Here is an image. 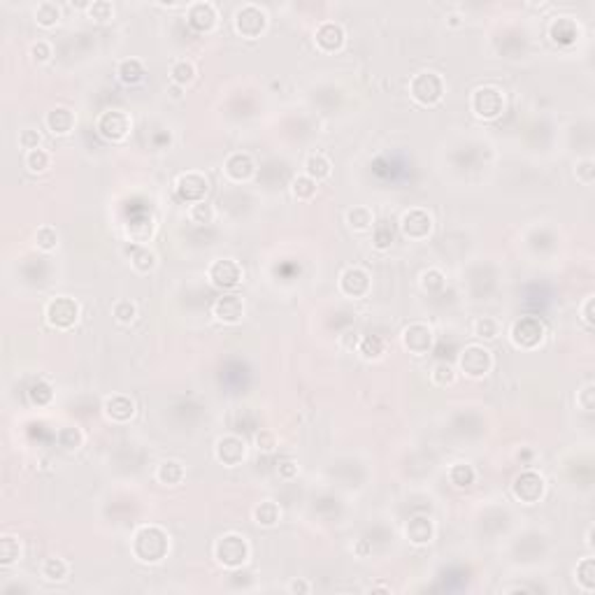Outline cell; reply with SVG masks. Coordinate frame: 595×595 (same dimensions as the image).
Returning a JSON list of instances; mask_svg holds the SVG:
<instances>
[{"instance_id": "6da1fadb", "label": "cell", "mask_w": 595, "mask_h": 595, "mask_svg": "<svg viewBox=\"0 0 595 595\" xmlns=\"http://www.w3.org/2000/svg\"><path fill=\"white\" fill-rule=\"evenodd\" d=\"M130 551L140 563L156 565L167 556L170 551V538L161 526H142L140 530L133 535Z\"/></svg>"}, {"instance_id": "7a4b0ae2", "label": "cell", "mask_w": 595, "mask_h": 595, "mask_svg": "<svg viewBox=\"0 0 595 595\" xmlns=\"http://www.w3.org/2000/svg\"><path fill=\"white\" fill-rule=\"evenodd\" d=\"M251 556V549H249V542L242 538L238 533H228L223 535V538L216 540L214 544V558L216 563L226 569H238L242 567L249 560Z\"/></svg>"}, {"instance_id": "3957f363", "label": "cell", "mask_w": 595, "mask_h": 595, "mask_svg": "<svg viewBox=\"0 0 595 595\" xmlns=\"http://www.w3.org/2000/svg\"><path fill=\"white\" fill-rule=\"evenodd\" d=\"M409 96H412L418 105L435 107L444 98V79L442 74L433 70H423L412 77L409 82Z\"/></svg>"}, {"instance_id": "277c9868", "label": "cell", "mask_w": 595, "mask_h": 595, "mask_svg": "<svg viewBox=\"0 0 595 595\" xmlns=\"http://www.w3.org/2000/svg\"><path fill=\"white\" fill-rule=\"evenodd\" d=\"M544 338H547V328L540 321V316H521L514 321L512 330H509V340L512 345L521 351H535L542 347Z\"/></svg>"}, {"instance_id": "5b68a950", "label": "cell", "mask_w": 595, "mask_h": 595, "mask_svg": "<svg viewBox=\"0 0 595 595\" xmlns=\"http://www.w3.org/2000/svg\"><path fill=\"white\" fill-rule=\"evenodd\" d=\"M79 316H82V307L70 296H56L45 307L47 323L56 330H70L79 321Z\"/></svg>"}, {"instance_id": "8992f818", "label": "cell", "mask_w": 595, "mask_h": 595, "mask_svg": "<svg viewBox=\"0 0 595 595\" xmlns=\"http://www.w3.org/2000/svg\"><path fill=\"white\" fill-rule=\"evenodd\" d=\"M470 110L477 119L493 121L505 112V94L498 87H479L470 98Z\"/></svg>"}, {"instance_id": "52a82bcc", "label": "cell", "mask_w": 595, "mask_h": 595, "mask_svg": "<svg viewBox=\"0 0 595 595\" xmlns=\"http://www.w3.org/2000/svg\"><path fill=\"white\" fill-rule=\"evenodd\" d=\"M460 372L470 379H484L493 370V354L484 345H467L458 356Z\"/></svg>"}, {"instance_id": "ba28073f", "label": "cell", "mask_w": 595, "mask_h": 595, "mask_svg": "<svg viewBox=\"0 0 595 595\" xmlns=\"http://www.w3.org/2000/svg\"><path fill=\"white\" fill-rule=\"evenodd\" d=\"M96 130H98V135L107 140V142H123L126 138L130 135V130H133V119H130V114L128 112H123V110H107L98 116V121H96Z\"/></svg>"}, {"instance_id": "9c48e42d", "label": "cell", "mask_w": 595, "mask_h": 595, "mask_svg": "<svg viewBox=\"0 0 595 595\" xmlns=\"http://www.w3.org/2000/svg\"><path fill=\"white\" fill-rule=\"evenodd\" d=\"M235 30L245 40H258L267 30V12L254 3L242 5L235 12Z\"/></svg>"}, {"instance_id": "30bf717a", "label": "cell", "mask_w": 595, "mask_h": 595, "mask_svg": "<svg viewBox=\"0 0 595 595\" xmlns=\"http://www.w3.org/2000/svg\"><path fill=\"white\" fill-rule=\"evenodd\" d=\"M207 277L216 289L233 291L238 289L242 279H245V270L235 258H216V261L207 267Z\"/></svg>"}, {"instance_id": "8fae6325", "label": "cell", "mask_w": 595, "mask_h": 595, "mask_svg": "<svg viewBox=\"0 0 595 595\" xmlns=\"http://www.w3.org/2000/svg\"><path fill=\"white\" fill-rule=\"evenodd\" d=\"M207 191H209V179L198 170L182 172L177 182H174V194H177V198L187 205L203 203L207 198Z\"/></svg>"}, {"instance_id": "7c38bea8", "label": "cell", "mask_w": 595, "mask_h": 595, "mask_svg": "<svg viewBox=\"0 0 595 595\" xmlns=\"http://www.w3.org/2000/svg\"><path fill=\"white\" fill-rule=\"evenodd\" d=\"M512 493L516 500L523 502V505H538V502L544 498V493H547V482H544V477L540 472L526 470L514 479Z\"/></svg>"}, {"instance_id": "4fadbf2b", "label": "cell", "mask_w": 595, "mask_h": 595, "mask_svg": "<svg viewBox=\"0 0 595 595\" xmlns=\"http://www.w3.org/2000/svg\"><path fill=\"white\" fill-rule=\"evenodd\" d=\"M400 230L402 235L412 242H421V240H428L430 233H433V216L428 209L423 207H412L407 209L405 214H402L400 219Z\"/></svg>"}, {"instance_id": "5bb4252c", "label": "cell", "mask_w": 595, "mask_h": 595, "mask_svg": "<svg viewBox=\"0 0 595 595\" xmlns=\"http://www.w3.org/2000/svg\"><path fill=\"white\" fill-rule=\"evenodd\" d=\"M400 340H402V347H405V351H409V354L426 356L433 349V328L428 323L414 321L402 330Z\"/></svg>"}, {"instance_id": "9a60e30c", "label": "cell", "mask_w": 595, "mask_h": 595, "mask_svg": "<svg viewBox=\"0 0 595 595\" xmlns=\"http://www.w3.org/2000/svg\"><path fill=\"white\" fill-rule=\"evenodd\" d=\"M212 314L219 323L223 326H238L247 314L245 300L238 293H223L221 298H216V303L212 305Z\"/></svg>"}, {"instance_id": "2e32d148", "label": "cell", "mask_w": 595, "mask_h": 595, "mask_svg": "<svg viewBox=\"0 0 595 595\" xmlns=\"http://www.w3.org/2000/svg\"><path fill=\"white\" fill-rule=\"evenodd\" d=\"M214 456L226 467H238L247 458V442L238 438V435H223V438L216 440Z\"/></svg>"}, {"instance_id": "e0dca14e", "label": "cell", "mask_w": 595, "mask_h": 595, "mask_svg": "<svg viewBox=\"0 0 595 595\" xmlns=\"http://www.w3.org/2000/svg\"><path fill=\"white\" fill-rule=\"evenodd\" d=\"M187 21L196 33H212L219 23V10L214 3L198 0V3H191L187 7Z\"/></svg>"}, {"instance_id": "ac0fdd59", "label": "cell", "mask_w": 595, "mask_h": 595, "mask_svg": "<svg viewBox=\"0 0 595 595\" xmlns=\"http://www.w3.org/2000/svg\"><path fill=\"white\" fill-rule=\"evenodd\" d=\"M340 291L345 293L347 298H365L370 293V274L363 267H347L345 272L340 274Z\"/></svg>"}, {"instance_id": "d6986e66", "label": "cell", "mask_w": 595, "mask_h": 595, "mask_svg": "<svg viewBox=\"0 0 595 595\" xmlns=\"http://www.w3.org/2000/svg\"><path fill=\"white\" fill-rule=\"evenodd\" d=\"M314 42H316V47L321 49L323 54H335V52H340V49L345 47L347 33H345V28L340 26V23L323 21V23H318V28L314 33Z\"/></svg>"}, {"instance_id": "ffe728a7", "label": "cell", "mask_w": 595, "mask_h": 595, "mask_svg": "<svg viewBox=\"0 0 595 595\" xmlns=\"http://www.w3.org/2000/svg\"><path fill=\"white\" fill-rule=\"evenodd\" d=\"M223 174L228 177L230 182L235 184H245L256 174V163L254 158H251L247 152H235L226 158L223 163Z\"/></svg>"}, {"instance_id": "44dd1931", "label": "cell", "mask_w": 595, "mask_h": 595, "mask_svg": "<svg viewBox=\"0 0 595 595\" xmlns=\"http://www.w3.org/2000/svg\"><path fill=\"white\" fill-rule=\"evenodd\" d=\"M582 35V28L572 16H558L549 23V38L558 47H572Z\"/></svg>"}, {"instance_id": "7402d4cb", "label": "cell", "mask_w": 595, "mask_h": 595, "mask_svg": "<svg viewBox=\"0 0 595 595\" xmlns=\"http://www.w3.org/2000/svg\"><path fill=\"white\" fill-rule=\"evenodd\" d=\"M103 412L114 423H128L130 418L135 416V402H133L128 396H121V393H116V396H110V398L105 400Z\"/></svg>"}, {"instance_id": "603a6c76", "label": "cell", "mask_w": 595, "mask_h": 595, "mask_svg": "<svg viewBox=\"0 0 595 595\" xmlns=\"http://www.w3.org/2000/svg\"><path fill=\"white\" fill-rule=\"evenodd\" d=\"M407 540L416 544V547H426L435 538V523L430 516H412L405 526Z\"/></svg>"}, {"instance_id": "cb8c5ba5", "label": "cell", "mask_w": 595, "mask_h": 595, "mask_svg": "<svg viewBox=\"0 0 595 595\" xmlns=\"http://www.w3.org/2000/svg\"><path fill=\"white\" fill-rule=\"evenodd\" d=\"M74 112H70L68 107H54L52 112H47V128L52 130V135H58V138H63V135H70L72 128H74Z\"/></svg>"}, {"instance_id": "d4e9b609", "label": "cell", "mask_w": 595, "mask_h": 595, "mask_svg": "<svg viewBox=\"0 0 595 595\" xmlns=\"http://www.w3.org/2000/svg\"><path fill=\"white\" fill-rule=\"evenodd\" d=\"M116 77H119V82L126 84V87H138V84L147 79V68L135 56L123 58L119 63V68H116Z\"/></svg>"}, {"instance_id": "484cf974", "label": "cell", "mask_w": 595, "mask_h": 595, "mask_svg": "<svg viewBox=\"0 0 595 595\" xmlns=\"http://www.w3.org/2000/svg\"><path fill=\"white\" fill-rule=\"evenodd\" d=\"M347 223H349V228L354 230V233H367V230H372V226H374V214H372V209L365 207V205L351 207L349 212H347Z\"/></svg>"}, {"instance_id": "4316f807", "label": "cell", "mask_w": 595, "mask_h": 595, "mask_svg": "<svg viewBox=\"0 0 595 595\" xmlns=\"http://www.w3.org/2000/svg\"><path fill=\"white\" fill-rule=\"evenodd\" d=\"M254 521L261 528H274L282 521V509L277 502L263 500L254 507Z\"/></svg>"}, {"instance_id": "83f0119b", "label": "cell", "mask_w": 595, "mask_h": 595, "mask_svg": "<svg viewBox=\"0 0 595 595\" xmlns=\"http://www.w3.org/2000/svg\"><path fill=\"white\" fill-rule=\"evenodd\" d=\"M184 477H187V470H184L179 460H163L156 470V479L163 486H179L184 482Z\"/></svg>"}, {"instance_id": "f1b7e54d", "label": "cell", "mask_w": 595, "mask_h": 595, "mask_svg": "<svg viewBox=\"0 0 595 595\" xmlns=\"http://www.w3.org/2000/svg\"><path fill=\"white\" fill-rule=\"evenodd\" d=\"M130 265L135 267L140 274H149V272L156 270L158 261H156V254L149 247L135 245V247L130 249Z\"/></svg>"}, {"instance_id": "f546056e", "label": "cell", "mask_w": 595, "mask_h": 595, "mask_svg": "<svg viewBox=\"0 0 595 595\" xmlns=\"http://www.w3.org/2000/svg\"><path fill=\"white\" fill-rule=\"evenodd\" d=\"M330 172H333V163L328 161V156H326V154L307 156V161H305V174H307V177H312L318 184V182L328 179Z\"/></svg>"}, {"instance_id": "4dcf8cb0", "label": "cell", "mask_w": 595, "mask_h": 595, "mask_svg": "<svg viewBox=\"0 0 595 595\" xmlns=\"http://www.w3.org/2000/svg\"><path fill=\"white\" fill-rule=\"evenodd\" d=\"M68 574H70V563L68 560H63V558H47L45 563H42V577H45L47 582H65L68 579Z\"/></svg>"}, {"instance_id": "1f68e13d", "label": "cell", "mask_w": 595, "mask_h": 595, "mask_svg": "<svg viewBox=\"0 0 595 595\" xmlns=\"http://www.w3.org/2000/svg\"><path fill=\"white\" fill-rule=\"evenodd\" d=\"M194 79H196V65L187 61V58H177L170 65V82L174 87H189Z\"/></svg>"}, {"instance_id": "d6a6232c", "label": "cell", "mask_w": 595, "mask_h": 595, "mask_svg": "<svg viewBox=\"0 0 595 595\" xmlns=\"http://www.w3.org/2000/svg\"><path fill=\"white\" fill-rule=\"evenodd\" d=\"M35 21L42 28H54L58 21H61V7L52 0H42V3L35 7Z\"/></svg>"}, {"instance_id": "836d02e7", "label": "cell", "mask_w": 595, "mask_h": 595, "mask_svg": "<svg viewBox=\"0 0 595 595\" xmlns=\"http://www.w3.org/2000/svg\"><path fill=\"white\" fill-rule=\"evenodd\" d=\"M356 349H358L360 358L379 360L384 356V349H387V345H384V338H379V335H365V338L358 342Z\"/></svg>"}, {"instance_id": "e575fe53", "label": "cell", "mask_w": 595, "mask_h": 595, "mask_svg": "<svg viewBox=\"0 0 595 595\" xmlns=\"http://www.w3.org/2000/svg\"><path fill=\"white\" fill-rule=\"evenodd\" d=\"M477 479V472L470 463H456L451 465L449 470V482L456 486V489H470Z\"/></svg>"}, {"instance_id": "d590c367", "label": "cell", "mask_w": 595, "mask_h": 595, "mask_svg": "<svg viewBox=\"0 0 595 595\" xmlns=\"http://www.w3.org/2000/svg\"><path fill=\"white\" fill-rule=\"evenodd\" d=\"M577 584L584 593H593L595 591V560L593 558H584L574 569Z\"/></svg>"}, {"instance_id": "8d00e7d4", "label": "cell", "mask_w": 595, "mask_h": 595, "mask_svg": "<svg viewBox=\"0 0 595 595\" xmlns=\"http://www.w3.org/2000/svg\"><path fill=\"white\" fill-rule=\"evenodd\" d=\"M430 382L440 389L451 387V384L456 382V367L451 363H447V360H438L430 370Z\"/></svg>"}, {"instance_id": "74e56055", "label": "cell", "mask_w": 595, "mask_h": 595, "mask_svg": "<svg viewBox=\"0 0 595 595\" xmlns=\"http://www.w3.org/2000/svg\"><path fill=\"white\" fill-rule=\"evenodd\" d=\"M316 191H318V184H316L312 177H307V174H298V177L291 182V194H293V198L303 200V203H307V200H312V198L316 196Z\"/></svg>"}, {"instance_id": "f35d334b", "label": "cell", "mask_w": 595, "mask_h": 595, "mask_svg": "<svg viewBox=\"0 0 595 595\" xmlns=\"http://www.w3.org/2000/svg\"><path fill=\"white\" fill-rule=\"evenodd\" d=\"M23 163H26V167H28V170H30L33 174H42V172L49 170V165H52V154L45 152L42 147L30 149V152H26V158H23Z\"/></svg>"}, {"instance_id": "ab89813d", "label": "cell", "mask_w": 595, "mask_h": 595, "mask_svg": "<svg viewBox=\"0 0 595 595\" xmlns=\"http://www.w3.org/2000/svg\"><path fill=\"white\" fill-rule=\"evenodd\" d=\"M56 442L61 449L74 451L84 444V433L79 428H74V426H63V428H58V433H56Z\"/></svg>"}, {"instance_id": "60d3db41", "label": "cell", "mask_w": 595, "mask_h": 595, "mask_svg": "<svg viewBox=\"0 0 595 595\" xmlns=\"http://www.w3.org/2000/svg\"><path fill=\"white\" fill-rule=\"evenodd\" d=\"M21 558V544L12 535H5L3 540H0V565L3 567H10L12 563Z\"/></svg>"}, {"instance_id": "b9f144b4", "label": "cell", "mask_w": 595, "mask_h": 595, "mask_svg": "<svg viewBox=\"0 0 595 595\" xmlns=\"http://www.w3.org/2000/svg\"><path fill=\"white\" fill-rule=\"evenodd\" d=\"M393 240H396V230H393V226L389 221H379V223L372 226V245H374V249L387 251V249H391Z\"/></svg>"}, {"instance_id": "7bdbcfd3", "label": "cell", "mask_w": 595, "mask_h": 595, "mask_svg": "<svg viewBox=\"0 0 595 595\" xmlns=\"http://www.w3.org/2000/svg\"><path fill=\"white\" fill-rule=\"evenodd\" d=\"M472 333H474V338H479V340H496L498 335H500V323H498V318H493V316H479L474 321L472 326Z\"/></svg>"}, {"instance_id": "ee69618b", "label": "cell", "mask_w": 595, "mask_h": 595, "mask_svg": "<svg viewBox=\"0 0 595 595\" xmlns=\"http://www.w3.org/2000/svg\"><path fill=\"white\" fill-rule=\"evenodd\" d=\"M28 400H30V405H35V407H47L49 402L54 400V389L42 379L33 382L28 389Z\"/></svg>"}, {"instance_id": "f6af8a7d", "label": "cell", "mask_w": 595, "mask_h": 595, "mask_svg": "<svg viewBox=\"0 0 595 595\" xmlns=\"http://www.w3.org/2000/svg\"><path fill=\"white\" fill-rule=\"evenodd\" d=\"M214 207L207 203V200H203V203H196V205H191L189 207V219L191 223H196V226H209V223H214Z\"/></svg>"}, {"instance_id": "bcb514c9", "label": "cell", "mask_w": 595, "mask_h": 595, "mask_svg": "<svg viewBox=\"0 0 595 595\" xmlns=\"http://www.w3.org/2000/svg\"><path fill=\"white\" fill-rule=\"evenodd\" d=\"M35 245L42 251H54L58 247V230L54 226H40L35 233Z\"/></svg>"}, {"instance_id": "7dc6e473", "label": "cell", "mask_w": 595, "mask_h": 595, "mask_svg": "<svg viewBox=\"0 0 595 595\" xmlns=\"http://www.w3.org/2000/svg\"><path fill=\"white\" fill-rule=\"evenodd\" d=\"M87 12H89L91 19L98 21V23H105V21L114 19V5L107 3V0H96V3H91L87 7Z\"/></svg>"}, {"instance_id": "c3c4849f", "label": "cell", "mask_w": 595, "mask_h": 595, "mask_svg": "<svg viewBox=\"0 0 595 595\" xmlns=\"http://www.w3.org/2000/svg\"><path fill=\"white\" fill-rule=\"evenodd\" d=\"M112 314H114V318H116V321H119V323L128 326V323L135 321V316H138V307H135V303H130V300H119V303H114Z\"/></svg>"}, {"instance_id": "681fc988", "label": "cell", "mask_w": 595, "mask_h": 595, "mask_svg": "<svg viewBox=\"0 0 595 595\" xmlns=\"http://www.w3.org/2000/svg\"><path fill=\"white\" fill-rule=\"evenodd\" d=\"M421 287L423 291H428V293H438L444 289V274L442 270H438V267H428L423 274H421Z\"/></svg>"}, {"instance_id": "f907efd6", "label": "cell", "mask_w": 595, "mask_h": 595, "mask_svg": "<svg viewBox=\"0 0 595 595\" xmlns=\"http://www.w3.org/2000/svg\"><path fill=\"white\" fill-rule=\"evenodd\" d=\"M577 182H582L584 187H591L595 182V163L591 158H584V161L577 163Z\"/></svg>"}, {"instance_id": "816d5d0a", "label": "cell", "mask_w": 595, "mask_h": 595, "mask_svg": "<svg viewBox=\"0 0 595 595\" xmlns=\"http://www.w3.org/2000/svg\"><path fill=\"white\" fill-rule=\"evenodd\" d=\"M577 405H579L584 412H593V407H595V384H586L582 391H577Z\"/></svg>"}, {"instance_id": "f5cc1de1", "label": "cell", "mask_w": 595, "mask_h": 595, "mask_svg": "<svg viewBox=\"0 0 595 595\" xmlns=\"http://www.w3.org/2000/svg\"><path fill=\"white\" fill-rule=\"evenodd\" d=\"M30 56L35 63H47L49 58H52V45H49L47 40H38L30 45Z\"/></svg>"}, {"instance_id": "db71d44e", "label": "cell", "mask_w": 595, "mask_h": 595, "mask_svg": "<svg viewBox=\"0 0 595 595\" xmlns=\"http://www.w3.org/2000/svg\"><path fill=\"white\" fill-rule=\"evenodd\" d=\"M256 447L265 451V454H270V451H274V447H277V438H274V433L272 430H261L256 435Z\"/></svg>"}, {"instance_id": "11a10c76", "label": "cell", "mask_w": 595, "mask_h": 595, "mask_svg": "<svg viewBox=\"0 0 595 595\" xmlns=\"http://www.w3.org/2000/svg\"><path fill=\"white\" fill-rule=\"evenodd\" d=\"M40 133L38 130H33V128H26V130H21L19 133V145L26 149V152H30V149H38L40 147Z\"/></svg>"}, {"instance_id": "9f6ffc18", "label": "cell", "mask_w": 595, "mask_h": 595, "mask_svg": "<svg viewBox=\"0 0 595 595\" xmlns=\"http://www.w3.org/2000/svg\"><path fill=\"white\" fill-rule=\"evenodd\" d=\"M593 307H595V298L589 296L584 300V305H582V321L586 323V328H593Z\"/></svg>"}, {"instance_id": "6f0895ef", "label": "cell", "mask_w": 595, "mask_h": 595, "mask_svg": "<svg viewBox=\"0 0 595 595\" xmlns=\"http://www.w3.org/2000/svg\"><path fill=\"white\" fill-rule=\"evenodd\" d=\"M296 474H298V465L293 460H284L279 465V477H284V479H293Z\"/></svg>"}, {"instance_id": "680465c9", "label": "cell", "mask_w": 595, "mask_h": 595, "mask_svg": "<svg viewBox=\"0 0 595 595\" xmlns=\"http://www.w3.org/2000/svg\"><path fill=\"white\" fill-rule=\"evenodd\" d=\"M309 591H312V586L305 579H296L289 584V593H309Z\"/></svg>"}]
</instances>
